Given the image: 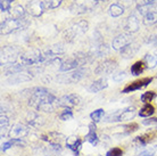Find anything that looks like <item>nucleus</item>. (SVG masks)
<instances>
[{
  "instance_id": "obj_1",
  "label": "nucleus",
  "mask_w": 157,
  "mask_h": 156,
  "mask_svg": "<svg viewBox=\"0 0 157 156\" xmlns=\"http://www.w3.org/2000/svg\"><path fill=\"white\" fill-rule=\"evenodd\" d=\"M32 91L33 92L30 98V105L44 112L52 111V104L56 100V97L54 95H51L44 88H34L32 89Z\"/></svg>"
},
{
  "instance_id": "obj_2",
  "label": "nucleus",
  "mask_w": 157,
  "mask_h": 156,
  "mask_svg": "<svg viewBox=\"0 0 157 156\" xmlns=\"http://www.w3.org/2000/svg\"><path fill=\"white\" fill-rule=\"evenodd\" d=\"M51 4L52 0H32L28 5V10L31 15L39 17L42 15L46 9L51 8Z\"/></svg>"
},
{
  "instance_id": "obj_3",
  "label": "nucleus",
  "mask_w": 157,
  "mask_h": 156,
  "mask_svg": "<svg viewBox=\"0 0 157 156\" xmlns=\"http://www.w3.org/2000/svg\"><path fill=\"white\" fill-rule=\"evenodd\" d=\"M26 22L22 18H9L6 20L1 23V34H8V33H12V32L16 31V30H20L22 27H24L26 25Z\"/></svg>"
},
{
  "instance_id": "obj_4",
  "label": "nucleus",
  "mask_w": 157,
  "mask_h": 156,
  "mask_svg": "<svg viewBox=\"0 0 157 156\" xmlns=\"http://www.w3.org/2000/svg\"><path fill=\"white\" fill-rule=\"evenodd\" d=\"M136 116V108L134 107H128L125 109L118 111L114 114H110L107 116V122H123L128 120H132Z\"/></svg>"
},
{
  "instance_id": "obj_5",
  "label": "nucleus",
  "mask_w": 157,
  "mask_h": 156,
  "mask_svg": "<svg viewBox=\"0 0 157 156\" xmlns=\"http://www.w3.org/2000/svg\"><path fill=\"white\" fill-rule=\"evenodd\" d=\"M47 58L46 56H43L42 53L39 50H31L28 51L21 56L22 63L24 65H33V64H39V63L44 62V59Z\"/></svg>"
},
{
  "instance_id": "obj_6",
  "label": "nucleus",
  "mask_w": 157,
  "mask_h": 156,
  "mask_svg": "<svg viewBox=\"0 0 157 156\" xmlns=\"http://www.w3.org/2000/svg\"><path fill=\"white\" fill-rule=\"evenodd\" d=\"M18 50L14 47H4L1 49V65L12 64L17 59Z\"/></svg>"
},
{
  "instance_id": "obj_7",
  "label": "nucleus",
  "mask_w": 157,
  "mask_h": 156,
  "mask_svg": "<svg viewBox=\"0 0 157 156\" xmlns=\"http://www.w3.org/2000/svg\"><path fill=\"white\" fill-rule=\"evenodd\" d=\"M132 41V37L129 33H122V34L117 35L114 40H113V43L112 46L115 50H122L124 49L126 46H129Z\"/></svg>"
},
{
  "instance_id": "obj_8",
  "label": "nucleus",
  "mask_w": 157,
  "mask_h": 156,
  "mask_svg": "<svg viewBox=\"0 0 157 156\" xmlns=\"http://www.w3.org/2000/svg\"><path fill=\"white\" fill-rule=\"evenodd\" d=\"M151 81H153V78H142V79H139V80H136V81L131 82L130 84H128L123 89V92L128 94V92H132V91H136V90L142 89V88L148 86Z\"/></svg>"
},
{
  "instance_id": "obj_9",
  "label": "nucleus",
  "mask_w": 157,
  "mask_h": 156,
  "mask_svg": "<svg viewBox=\"0 0 157 156\" xmlns=\"http://www.w3.org/2000/svg\"><path fill=\"white\" fill-rule=\"evenodd\" d=\"M81 98L80 96L75 94L71 95H66V96H63L58 100V105L62 106V107H65V108H71V107H74L80 103Z\"/></svg>"
},
{
  "instance_id": "obj_10",
  "label": "nucleus",
  "mask_w": 157,
  "mask_h": 156,
  "mask_svg": "<svg viewBox=\"0 0 157 156\" xmlns=\"http://www.w3.org/2000/svg\"><path fill=\"white\" fill-rule=\"evenodd\" d=\"M155 139H157V129L150 130L148 132L137 137L133 140V142L134 144L140 145V146H144V145H147L149 144V142H151V141H154Z\"/></svg>"
},
{
  "instance_id": "obj_11",
  "label": "nucleus",
  "mask_w": 157,
  "mask_h": 156,
  "mask_svg": "<svg viewBox=\"0 0 157 156\" xmlns=\"http://www.w3.org/2000/svg\"><path fill=\"white\" fill-rule=\"evenodd\" d=\"M83 62H84V59L83 58H80L78 56H75L74 58L67 59V60L62 63V65H60V67H59V70L62 71V72H67V71L74 70V68H76L78 66H80Z\"/></svg>"
},
{
  "instance_id": "obj_12",
  "label": "nucleus",
  "mask_w": 157,
  "mask_h": 156,
  "mask_svg": "<svg viewBox=\"0 0 157 156\" xmlns=\"http://www.w3.org/2000/svg\"><path fill=\"white\" fill-rule=\"evenodd\" d=\"M64 137L60 135V133H56V132H51L48 133V135H44L42 136V140L48 141L49 144L55 147L56 149H60V142L63 140Z\"/></svg>"
},
{
  "instance_id": "obj_13",
  "label": "nucleus",
  "mask_w": 157,
  "mask_h": 156,
  "mask_svg": "<svg viewBox=\"0 0 157 156\" xmlns=\"http://www.w3.org/2000/svg\"><path fill=\"white\" fill-rule=\"evenodd\" d=\"M66 145L72 152L75 153V154L78 155V150H80V148H81V145H82V140H81L78 137L71 136L66 139Z\"/></svg>"
},
{
  "instance_id": "obj_14",
  "label": "nucleus",
  "mask_w": 157,
  "mask_h": 156,
  "mask_svg": "<svg viewBox=\"0 0 157 156\" xmlns=\"http://www.w3.org/2000/svg\"><path fill=\"white\" fill-rule=\"evenodd\" d=\"M108 87V82H107L106 79H98V80H96L94 82H92V84L90 86V88H89V91L90 92H99V91H101V90H104L105 88H107Z\"/></svg>"
},
{
  "instance_id": "obj_15",
  "label": "nucleus",
  "mask_w": 157,
  "mask_h": 156,
  "mask_svg": "<svg viewBox=\"0 0 157 156\" xmlns=\"http://www.w3.org/2000/svg\"><path fill=\"white\" fill-rule=\"evenodd\" d=\"M116 67V63L112 62V60H107V62L102 63L99 65V67L96 70V73L98 74H106V73H109Z\"/></svg>"
},
{
  "instance_id": "obj_16",
  "label": "nucleus",
  "mask_w": 157,
  "mask_h": 156,
  "mask_svg": "<svg viewBox=\"0 0 157 156\" xmlns=\"http://www.w3.org/2000/svg\"><path fill=\"white\" fill-rule=\"evenodd\" d=\"M26 133H28V128H26V127H24V125H22V124H16L13 127V129L10 130L9 135H10L13 138H18V139H21V138L25 136Z\"/></svg>"
},
{
  "instance_id": "obj_17",
  "label": "nucleus",
  "mask_w": 157,
  "mask_h": 156,
  "mask_svg": "<svg viewBox=\"0 0 157 156\" xmlns=\"http://www.w3.org/2000/svg\"><path fill=\"white\" fill-rule=\"evenodd\" d=\"M86 141H89L94 146H96V145L98 144L99 139H98V136H97V132H96V124L94 123H91L89 125V132L86 136Z\"/></svg>"
},
{
  "instance_id": "obj_18",
  "label": "nucleus",
  "mask_w": 157,
  "mask_h": 156,
  "mask_svg": "<svg viewBox=\"0 0 157 156\" xmlns=\"http://www.w3.org/2000/svg\"><path fill=\"white\" fill-rule=\"evenodd\" d=\"M125 29L129 32H137L138 29H139V23H138V20L136 15H131L126 20V24H125Z\"/></svg>"
},
{
  "instance_id": "obj_19",
  "label": "nucleus",
  "mask_w": 157,
  "mask_h": 156,
  "mask_svg": "<svg viewBox=\"0 0 157 156\" xmlns=\"http://www.w3.org/2000/svg\"><path fill=\"white\" fill-rule=\"evenodd\" d=\"M86 29H88V23H86V21H81L78 24H75L74 26L68 31V33H72V37H74L75 34H80V33L86 32Z\"/></svg>"
},
{
  "instance_id": "obj_20",
  "label": "nucleus",
  "mask_w": 157,
  "mask_h": 156,
  "mask_svg": "<svg viewBox=\"0 0 157 156\" xmlns=\"http://www.w3.org/2000/svg\"><path fill=\"white\" fill-rule=\"evenodd\" d=\"M146 64L144 60H138L131 66V73L132 75H140L146 70Z\"/></svg>"
},
{
  "instance_id": "obj_21",
  "label": "nucleus",
  "mask_w": 157,
  "mask_h": 156,
  "mask_svg": "<svg viewBox=\"0 0 157 156\" xmlns=\"http://www.w3.org/2000/svg\"><path fill=\"white\" fill-rule=\"evenodd\" d=\"M64 53V48L60 46V45H55V46H51V47H49V49H48L47 51H46V57H56L57 55L59 54H63Z\"/></svg>"
},
{
  "instance_id": "obj_22",
  "label": "nucleus",
  "mask_w": 157,
  "mask_h": 156,
  "mask_svg": "<svg viewBox=\"0 0 157 156\" xmlns=\"http://www.w3.org/2000/svg\"><path fill=\"white\" fill-rule=\"evenodd\" d=\"M154 113H155V108H154V106L150 105V104H145V105L141 107V109L139 111V115L141 117H149V116H151Z\"/></svg>"
},
{
  "instance_id": "obj_23",
  "label": "nucleus",
  "mask_w": 157,
  "mask_h": 156,
  "mask_svg": "<svg viewBox=\"0 0 157 156\" xmlns=\"http://www.w3.org/2000/svg\"><path fill=\"white\" fill-rule=\"evenodd\" d=\"M124 13V7L118 4H113L109 6V14L113 17H118Z\"/></svg>"
},
{
  "instance_id": "obj_24",
  "label": "nucleus",
  "mask_w": 157,
  "mask_h": 156,
  "mask_svg": "<svg viewBox=\"0 0 157 156\" xmlns=\"http://www.w3.org/2000/svg\"><path fill=\"white\" fill-rule=\"evenodd\" d=\"M157 23V12H148L144 16L145 25H153Z\"/></svg>"
},
{
  "instance_id": "obj_25",
  "label": "nucleus",
  "mask_w": 157,
  "mask_h": 156,
  "mask_svg": "<svg viewBox=\"0 0 157 156\" xmlns=\"http://www.w3.org/2000/svg\"><path fill=\"white\" fill-rule=\"evenodd\" d=\"M118 129H122V131L125 133V135H131V133L136 132V131L139 129V125H138V123L132 122V123H128V124L122 125Z\"/></svg>"
},
{
  "instance_id": "obj_26",
  "label": "nucleus",
  "mask_w": 157,
  "mask_h": 156,
  "mask_svg": "<svg viewBox=\"0 0 157 156\" xmlns=\"http://www.w3.org/2000/svg\"><path fill=\"white\" fill-rule=\"evenodd\" d=\"M144 62H145L146 66L148 68H154L157 65V57L154 55H146Z\"/></svg>"
},
{
  "instance_id": "obj_27",
  "label": "nucleus",
  "mask_w": 157,
  "mask_h": 156,
  "mask_svg": "<svg viewBox=\"0 0 157 156\" xmlns=\"http://www.w3.org/2000/svg\"><path fill=\"white\" fill-rule=\"evenodd\" d=\"M31 79V76H29L28 74H25V73H16L12 76V79L9 80V82H13V83H15V82H23V81H29Z\"/></svg>"
},
{
  "instance_id": "obj_28",
  "label": "nucleus",
  "mask_w": 157,
  "mask_h": 156,
  "mask_svg": "<svg viewBox=\"0 0 157 156\" xmlns=\"http://www.w3.org/2000/svg\"><path fill=\"white\" fill-rule=\"evenodd\" d=\"M104 114H105V112H104V109L99 108L97 109V111H94V112H92V113L90 114V117L91 120L94 121V123H97V122H99L100 120L102 119V116H104Z\"/></svg>"
},
{
  "instance_id": "obj_29",
  "label": "nucleus",
  "mask_w": 157,
  "mask_h": 156,
  "mask_svg": "<svg viewBox=\"0 0 157 156\" xmlns=\"http://www.w3.org/2000/svg\"><path fill=\"white\" fill-rule=\"evenodd\" d=\"M156 97V94L154 91H147L141 96V102L145 104H149L150 102H153V99Z\"/></svg>"
},
{
  "instance_id": "obj_30",
  "label": "nucleus",
  "mask_w": 157,
  "mask_h": 156,
  "mask_svg": "<svg viewBox=\"0 0 157 156\" xmlns=\"http://www.w3.org/2000/svg\"><path fill=\"white\" fill-rule=\"evenodd\" d=\"M24 66L23 65H9L8 68H5V72L7 74H16L21 71H23Z\"/></svg>"
},
{
  "instance_id": "obj_31",
  "label": "nucleus",
  "mask_w": 157,
  "mask_h": 156,
  "mask_svg": "<svg viewBox=\"0 0 157 156\" xmlns=\"http://www.w3.org/2000/svg\"><path fill=\"white\" fill-rule=\"evenodd\" d=\"M82 76H83V70H76V71H74L73 73L70 74V76H68V81L70 82L78 81Z\"/></svg>"
},
{
  "instance_id": "obj_32",
  "label": "nucleus",
  "mask_w": 157,
  "mask_h": 156,
  "mask_svg": "<svg viewBox=\"0 0 157 156\" xmlns=\"http://www.w3.org/2000/svg\"><path fill=\"white\" fill-rule=\"evenodd\" d=\"M25 14V10L22 6H16V7L13 8V15H14V18H22Z\"/></svg>"
},
{
  "instance_id": "obj_33",
  "label": "nucleus",
  "mask_w": 157,
  "mask_h": 156,
  "mask_svg": "<svg viewBox=\"0 0 157 156\" xmlns=\"http://www.w3.org/2000/svg\"><path fill=\"white\" fill-rule=\"evenodd\" d=\"M122 54L124 55V57H130V56H132V55L137 51V47H132L131 46V43H130L129 46H126L124 49H122Z\"/></svg>"
},
{
  "instance_id": "obj_34",
  "label": "nucleus",
  "mask_w": 157,
  "mask_h": 156,
  "mask_svg": "<svg viewBox=\"0 0 157 156\" xmlns=\"http://www.w3.org/2000/svg\"><path fill=\"white\" fill-rule=\"evenodd\" d=\"M72 13L74 14H83V13L86 12V7L83 6V5H73L71 8Z\"/></svg>"
},
{
  "instance_id": "obj_35",
  "label": "nucleus",
  "mask_w": 157,
  "mask_h": 156,
  "mask_svg": "<svg viewBox=\"0 0 157 156\" xmlns=\"http://www.w3.org/2000/svg\"><path fill=\"white\" fill-rule=\"evenodd\" d=\"M123 155V150L120 147H114V148L109 149L106 153V156H122Z\"/></svg>"
},
{
  "instance_id": "obj_36",
  "label": "nucleus",
  "mask_w": 157,
  "mask_h": 156,
  "mask_svg": "<svg viewBox=\"0 0 157 156\" xmlns=\"http://www.w3.org/2000/svg\"><path fill=\"white\" fill-rule=\"evenodd\" d=\"M71 119H73V113L70 108H66L63 113L60 114V120H63V121H67V120H71Z\"/></svg>"
},
{
  "instance_id": "obj_37",
  "label": "nucleus",
  "mask_w": 157,
  "mask_h": 156,
  "mask_svg": "<svg viewBox=\"0 0 157 156\" xmlns=\"http://www.w3.org/2000/svg\"><path fill=\"white\" fill-rule=\"evenodd\" d=\"M13 0H1L0 1V10L1 12H6L10 8V5H12Z\"/></svg>"
},
{
  "instance_id": "obj_38",
  "label": "nucleus",
  "mask_w": 157,
  "mask_h": 156,
  "mask_svg": "<svg viewBox=\"0 0 157 156\" xmlns=\"http://www.w3.org/2000/svg\"><path fill=\"white\" fill-rule=\"evenodd\" d=\"M138 4V7H147L151 5L155 1V0H136Z\"/></svg>"
},
{
  "instance_id": "obj_39",
  "label": "nucleus",
  "mask_w": 157,
  "mask_h": 156,
  "mask_svg": "<svg viewBox=\"0 0 157 156\" xmlns=\"http://www.w3.org/2000/svg\"><path fill=\"white\" fill-rule=\"evenodd\" d=\"M155 153H156V149L155 148H148V149H145L144 152L140 153L139 156H154Z\"/></svg>"
},
{
  "instance_id": "obj_40",
  "label": "nucleus",
  "mask_w": 157,
  "mask_h": 156,
  "mask_svg": "<svg viewBox=\"0 0 157 156\" xmlns=\"http://www.w3.org/2000/svg\"><path fill=\"white\" fill-rule=\"evenodd\" d=\"M8 125V119L5 115H1V130H5Z\"/></svg>"
},
{
  "instance_id": "obj_41",
  "label": "nucleus",
  "mask_w": 157,
  "mask_h": 156,
  "mask_svg": "<svg viewBox=\"0 0 157 156\" xmlns=\"http://www.w3.org/2000/svg\"><path fill=\"white\" fill-rule=\"evenodd\" d=\"M124 78H125V73H124V72H120V73L114 75L115 81H121V80H123Z\"/></svg>"
},
{
  "instance_id": "obj_42",
  "label": "nucleus",
  "mask_w": 157,
  "mask_h": 156,
  "mask_svg": "<svg viewBox=\"0 0 157 156\" xmlns=\"http://www.w3.org/2000/svg\"><path fill=\"white\" fill-rule=\"evenodd\" d=\"M144 124H146V125L157 124V117H155V119H150V120H145V121H144Z\"/></svg>"
},
{
  "instance_id": "obj_43",
  "label": "nucleus",
  "mask_w": 157,
  "mask_h": 156,
  "mask_svg": "<svg viewBox=\"0 0 157 156\" xmlns=\"http://www.w3.org/2000/svg\"><path fill=\"white\" fill-rule=\"evenodd\" d=\"M12 146H13L12 142H10V141H7V142L2 144V146H1V150H2V152H5V150H7L8 148H10Z\"/></svg>"
},
{
  "instance_id": "obj_44",
  "label": "nucleus",
  "mask_w": 157,
  "mask_h": 156,
  "mask_svg": "<svg viewBox=\"0 0 157 156\" xmlns=\"http://www.w3.org/2000/svg\"><path fill=\"white\" fill-rule=\"evenodd\" d=\"M63 0H52V4H51V8H57L59 5L62 4Z\"/></svg>"
},
{
  "instance_id": "obj_45",
  "label": "nucleus",
  "mask_w": 157,
  "mask_h": 156,
  "mask_svg": "<svg viewBox=\"0 0 157 156\" xmlns=\"http://www.w3.org/2000/svg\"><path fill=\"white\" fill-rule=\"evenodd\" d=\"M100 1H102V0H92V2H94V5L98 4V2H100Z\"/></svg>"
}]
</instances>
